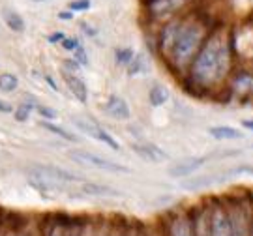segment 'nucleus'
<instances>
[{"instance_id":"423d86ee","label":"nucleus","mask_w":253,"mask_h":236,"mask_svg":"<svg viewBox=\"0 0 253 236\" xmlns=\"http://www.w3.org/2000/svg\"><path fill=\"white\" fill-rule=\"evenodd\" d=\"M205 161H207L205 157H188V159H182V161L174 163L169 169V174H171L172 178H184V176L191 174L193 171L201 169L205 165Z\"/></svg>"},{"instance_id":"1a4fd4ad","label":"nucleus","mask_w":253,"mask_h":236,"mask_svg":"<svg viewBox=\"0 0 253 236\" xmlns=\"http://www.w3.org/2000/svg\"><path fill=\"white\" fill-rule=\"evenodd\" d=\"M64 81H66V84H68L70 92L75 96V100L81 101V103H86V100H88V90H86L84 81H81L77 75L68 73V72H64Z\"/></svg>"},{"instance_id":"f03ea898","label":"nucleus","mask_w":253,"mask_h":236,"mask_svg":"<svg viewBox=\"0 0 253 236\" xmlns=\"http://www.w3.org/2000/svg\"><path fill=\"white\" fill-rule=\"evenodd\" d=\"M163 43L169 47V53L174 64L188 66L190 60L197 55L203 43V28L197 23H184L171 28V36L165 32Z\"/></svg>"},{"instance_id":"6ab92c4d","label":"nucleus","mask_w":253,"mask_h":236,"mask_svg":"<svg viewBox=\"0 0 253 236\" xmlns=\"http://www.w3.org/2000/svg\"><path fill=\"white\" fill-rule=\"evenodd\" d=\"M141 72H145V60H143V56H133V60L127 64V73L137 75Z\"/></svg>"},{"instance_id":"4be33fe9","label":"nucleus","mask_w":253,"mask_h":236,"mask_svg":"<svg viewBox=\"0 0 253 236\" xmlns=\"http://www.w3.org/2000/svg\"><path fill=\"white\" fill-rule=\"evenodd\" d=\"M90 0H72L68 4V9H72V11H86V9H90Z\"/></svg>"},{"instance_id":"473e14b6","label":"nucleus","mask_w":253,"mask_h":236,"mask_svg":"<svg viewBox=\"0 0 253 236\" xmlns=\"http://www.w3.org/2000/svg\"><path fill=\"white\" fill-rule=\"evenodd\" d=\"M252 236H253V233H252Z\"/></svg>"},{"instance_id":"7ed1b4c3","label":"nucleus","mask_w":253,"mask_h":236,"mask_svg":"<svg viewBox=\"0 0 253 236\" xmlns=\"http://www.w3.org/2000/svg\"><path fill=\"white\" fill-rule=\"evenodd\" d=\"M72 157L75 159V161H79V163L92 165V167H96V169H100V171H107V173L124 174L129 171L126 165L117 163V161H111V159H107V157H101V156H96V154H92V152H84V150H73Z\"/></svg>"},{"instance_id":"ddd939ff","label":"nucleus","mask_w":253,"mask_h":236,"mask_svg":"<svg viewBox=\"0 0 253 236\" xmlns=\"http://www.w3.org/2000/svg\"><path fill=\"white\" fill-rule=\"evenodd\" d=\"M169 100V90L163 84H154L152 88L148 90V101L152 103L154 107H162Z\"/></svg>"},{"instance_id":"4468645a","label":"nucleus","mask_w":253,"mask_h":236,"mask_svg":"<svg viewBox=\"0 0 253 236\" xmlns=\"http://www.w3.org/2000/svg\"><path fill=\"white\" fill-rule=\"evenodd\" d=\"M4 21H6L9 30H13V32H23L25 30V21H23V17L19 15L17 11L4 9Z\"/></svg>"},{"instance_id":"39448f33","label":"nucleus","mask_w":253,"mask_h":236,"mask_svg":"<svg viewBox=\"0 0 253 236\" xmlns=\"http://www.w3.org/2000/svg\"><path fill=\"white\" fill-rule=\"evenodd\" d=\"M208 233L210 236H233L229 212L221 206H216L208 218Z\"/></svg>"},{"instance_id":"a878e982","label":"nucleus","mask_w":253,"mask_h":236,"mask_svg":"<svg viewBox=\"0 0 253 236\" xmlns=\"http://www.w3.org/2000/svg\"><path fill=\"white\" fill-rule=\"evenodd\" d=\"M79 27H81V30L84 32V34H86V36H90V38H96V36H98V30H96L94 27H90L88 23H81Z\"/></svg>"},{"instance_id":"2f4dec72","label":"nucleus","mask_w":253,"mask_h":236,"mask_svg":"<svg viewBox=\"0 0 253 236\" xmlns=\"http://www.w3.org/2000/svg\"><path fill=\"white\" fill-rule=\"evenodd\" d=\"M242 126H244L246 129L253 131V118H252V120H244V122H242Z\"/></svg>"},{"instance_id":"412c9836","label":"nucleus","mask_w":253,"mask_h":236,"mask_svg":"<svg viewBox=\"0 0 253 236\" xmlns=\"http://www.w3.org/2000/svg\"><path fill=\"white\" fill-rule=\"evenodd\" d=\"M30 111H32V105H28V103H25V105H19L17 111H13L15 120H17V122H25V120H28V117H30Z\"/></svg>"},{"instance_id":"c756f323","label":"nucleus","mask_w":253,"mask_h":236,"mask_svg":"<svg viewBox=\"0 0 253 236\" xmlns=\"http://www.w3.org/2000/svg\"><path fill=\"white\" fill-rule=\"evenodd\" d=\"M58 17L64 19V21H72V19H73V11H72V9H68V11H60V13H58Z\"/></svg>"},{"instance_id":"7c9ffc66","label":"nucleus","mask_w":253,"mask_h":236,"mask_svg":"<svg viewBox=\"0 0 253 236\" xmlns=\"http://www.w3.org/2000/svg\"><path fill=\"white\" fill-rule=\"evenodd\" d=\"M77 60H72V62H70V60H68V62H66V68H70V70H72V72H77Z\"/></svg>"},{"instance_id":"cd10ccee","label":"nucleus","mask_w":253,"mask_h":236,"mask_svg":"<svg viewBox=\"0 0 253 236\" xmlns=\"http://www.w3.org/2000/svg\"><path fill=\"white\" fill-rule=\"evenodd\" d=\"M0 113H4V115H6V113H13V107H11L9 103H6V101L0 100Z\"/></svg>"},{"instance_id":"9d476101","label":"nucleus","mask_w":253,"mask_h":236,"mask_svg":"<svg viewBox=\"0 0 253 236\" xmlns=\"http://www.w3.org/2000/svg\"><path fill=\"white\" fill-rule=\"evenodd\" d=\"M131 150L135 152L139 157H143L146 161H152V163H160L165 159V154L158 146L150 145V143H143V145H131Z\"/></svg>"},{"instance_id":"0eeeda50","label":"nucleus","mask_w":253,"mask_h":236,"mask_svg":"<svg viewBox=\"0 0 253 236\" xmlns=\"http://www.w3.org/2000/svg\"><path fill=\"white\" fill-rule=\"evenodd\" d=\"M105 113H107L111 118L115 120H127L131 117V111H129V105L122 100L120 96H111L107 101H105Z\"/></svg>"},{"instance_id":"9b49d317","label":"nucleus","mask_w":253,"mask_h":236,"mask_svg":"<svg viewBox=\"0 0 253 236\" xmlns=\"http://www.w3.org/2000/svg\"><path fill=\"white\" fill-rule=\"evenodd\" d=\"M169 236H195V227L190 219L180 216L171 223Z\"/></svg>"},{"instance_id":"f3484780","label":"nucleus","mask_w":253,"mask_h":236,"mask_svg":"<svg viewBox=\"0 0 253 236\" xmlns=\"http://www.w3.org/2000/svg\"><path fill=\"white\" fill-rule=\"evenodd\" d=\"M133 56H135V53L129 47H120V49L115 51V58H117V62L120 66H127V64L133 60Z\"/></svg>"},{"instance_id":"5701e85b","label":"nucleus","mask_w":253,"mask_h":236,"mask_svg":"<svg viewBox=\"0 0 253 236\" xmlns=\"http://www.w3.org/2000/svg\"><path fill=\"white\" fill-rule=\"evenodd\" d=\"M73 55H75V60L79 64H83V66H88V55H86V51H84V47H81V45H77V49L73 51Z\"/></svg>"},{"instance_id":"393cba45","label":"nucleus","mask_w":253,"mask_h":236,"mask_svg":"<svg viewBox=\"0 0 253 236\" xmlns=\"http://www.w3.org/2000/svg\"><path fill=\"white\" fill-rule=\"evenodd\" d=\"M60 43H62V47L66 49V51H75V49H77V45H79V41H77L75 38H68V36L64 38Z\"/></svg>"},{"instance_id":"aec40b11","label":"nucleus","mask_w":253,"mask_h":236,"mask_svg":"<svg viewBox=\"0 0 253 236\" xmlns=\"http://www.w3.org/2000/svg\"><path fill=\"white\" fill-rule=\"evenodd\" d=\"M193 227H195V236H210V233H208V219L205 216L197 218Z\"/></svg>"},{"instance_id":"c85d7f7f","label":"nucleus","mask_w":253,"mask_h":236,"mask_svg":"<svg viewBox=\"0 0 253 236\" xmlns=\"http://www.w3.org/2000/svg\"><path fill=\"white\" fill-rule=\"evenodd\" d=\"M236 173H248V174H253V165H242V167H238L235 169Z\"/></svg>"},{"instance_id":"6e6552de","label":"nucleus","mask_w":253,"mask_h":236,"mask_svg":"<svg viewBox=\"0 0 253 236\" xmlns=\"http://www.w3.org/2000/svg\"><path fill=\"white\" fill-rule=\"evenodd\" d=\"M231 219V231L233 236H250V221H248V212L244 208H235V212H229Z\"/></svg>"},{"instance_id":"f257e3e1","label":"nucleus","mask_w":253,"mask_h":236,"mask_svg":"<svg viewBox=\"0 0 253 236\" xmlns=\"http://www.w3.org/2000/svg\"><path fill=\"white\" fill-rule=\"evenodd\" d=\"M229 72V47L223 38H210L201 47L191 64V79L201 86H212Z\"/></svg>"},{"instance_id":"f8f14e48","label":"nucleus","mask_w":253,"mask_h":236,"mask_svg":"<svg viewBox=\"0 0 253 236\" xmlns=\"http://www.w3.org/2000/svg\"><path fill=\"white\" fill-rule=\"evenodd\" d=\"M210 135L217 141H231V139H242V131L231 126H214L208 129Z\"/></svg>"},{"instance_id":"2eb2a0df","label":"nucleus","mask_w":253,"mask_h":236,"mask_svg":"<svg viewBox=\"0 0 253 236\" xmlns=\"http://www.w3.org/2000/svg\"><path fill=\"white\" fill-rule=\"evenodd\" d=\"M40 126L43 127V129H47V131H51V133H54V135L62 137V139H68V141H77V137L73 135V133H70L68 129H64V127L60 126H54V124H51V122H42Z\"/></svg>"},{"instance_id":"dca6fc26","label":"nucleus","mask_w":253,"mask_h":236,"mask_svg":"<svg viewBox=\"0 0 253 236\" xmlns=\"http://www.w3.org/2000/svg\"><path fill=\"white\" fill-rule=\"evenodd\" d=\"M17 77L13 73H2L0 75V90L2 92H13L17 88Z\"/></svg>"},{"instance_id":"bb28decb","label":"nucleus","mask_w":253,"mask_h":236,"mask_svg":"<svg viewBox=\"0 0 253 236\" xmlns=\"http://www.w3.org/2000/svg\"><path fill=\"white\" fill-rule=\"evenodd\" d=\"M64 38H66L64 32H53V34L49 36V41H51V43H60Z\"/></svg>"},{"instance_id":"20e7f679","label":"nucleus","mask_w":253,"mask_h":236,"mask_svg":"<svg viewBox=\"0 0 253 236\" xmlns=\"http://www.w3.org/2000/svg\"><path fill=\"white\" fill-rule=\"evenodd\" d=\"M73 124L79 127L83 133H86L88 137H94V139H98L100 143L107 145L109 148H113V150H118V148H120L117 141H115L113 137L109 135L105 129H101L100 126H96V124H94V122H90V120H86V118L73 117Z\"/></svg>"},{"instance_id":"b1692460","label":"nucleus","mask_w":253,"mask_h":236,"mask_svg":"<svg viewBox=\"0 0 253 236\" xmlns=\"http://www.w3.org/2000/svg\"><path fill=\"white\" fill-rule=\"evenodd\" d=\"M36 109H38V113H40L43 118H47V120H53V118H56V113H54V109L47 107V105H36Z\"/></svg>"},{"instance_id":"a211bd4d","label":"nucleus","mask_w":253,"mask_h":236,"mask_svg":"<svg viewBox=\"0 0 253 236\" xmlns=\"http://www.w3.org/2000/svg\"><path fill=\"white\" fill-rule=\"evenodd\" d=\"M83 191L84 193H92V195H115V191L107 190L105 186H96V184H84Z\"/></svg>"}]
</instances>
